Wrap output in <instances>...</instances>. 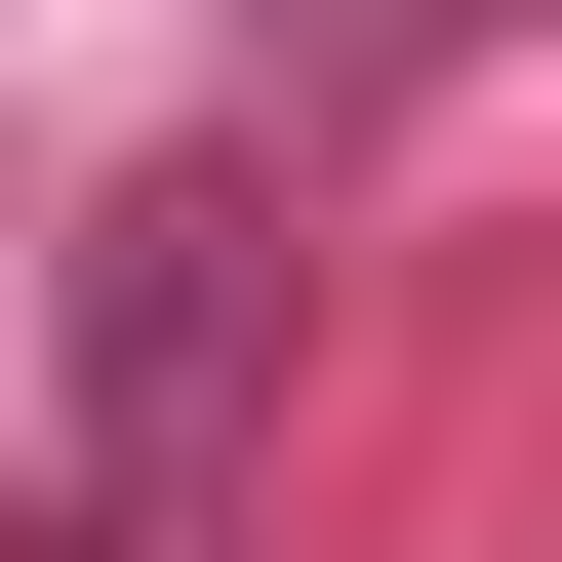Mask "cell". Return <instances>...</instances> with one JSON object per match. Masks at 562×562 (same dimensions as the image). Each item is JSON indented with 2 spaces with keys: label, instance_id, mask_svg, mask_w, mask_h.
Wrapping results in <instances>:
<instances>
[{
  "label": "cell",
  "instance_id": "6da1fadb",
  "mask_svg": "<svg viewBox=\"0 0 562 562\" xmlns=\"http://www.w3.org/2000/svg\"><path fill=\"white\" fill-rule=\"evenodd\" d=\"M241 402H281V201L241 161L81 201V482L121 522H241Z\"/></svg>",
  "mask_w": 562,
  "mask_h": 562
}]
</instances>
